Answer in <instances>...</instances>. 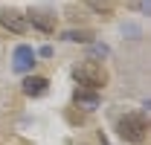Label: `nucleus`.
I'll return each instance as SVG.
<instances>
[{
    "label": "nucleus",
    "mask_w": 151,
    "mask_h": 145,
    "mask_svg": "<svg viewBox=\"0 0 151 145\" xmlns=\"http://www.w3.org/2000/svg\"><path fill=\"white\" fill-rule=\"evenodd\" d=\"M116 134L122 139H128V142H145V136H148V119L142 113H125L116 122Z\"/></svg>",
    "instance_id": "1"
},
{
    "label": "nucleus",
    "mask_w": 151,
    "mask_h": 145,
    "mask_svg": "<svg viewBox=\"0 0 151 145\" xmlns=\"http://www.w3.org/2000/svg\"><path fill=\"white\" fill-rule=\"evenodd\" d=\"M73 78H76V84H81L87 90H102L108 84V70L96 61H84L73 70Z\"/></svg>",
    "instance_id": "2"
},
{
    "label": "nucleus",
    "mask_w": 151,
    "mask_h": 145,
    "mask_svg": "<svg viewBox=\"0 0 151 145\" xmlns=\"http://www.w3.org/2000/svg\"><path fill=\"white\" fill-rule=\"evenodd\" d=\"M0 26L9 29L12 35H23L26 32V15H20L18 9H0Z\"/></svg>",
    "instance_id": "3"
},
{
    "label": "nucleus",
    "mask_w": 151,
    "mask_h": 145,
    "mask_svg": "<svg viewBox=\"0 0 151 145\" xmlns=\"http://www.w3.org/2000/svg\"><path fill=\"white\" fill-rule=\"evenodd\" d=\"M12 61H15V70L18 72H29L35 67V50L26 47V44H20L18 50H15V55H12Z\"/></svg>",
    "instance_id": "4"
},
{
    "label": "nucleus",
    "mask_w": 151,
    "mask_h": 145,
    "mask_svg": "<svg viewBox=\"0 0 151 145\" xmlns=\"http://www.w3.org/2000/svg\"><path fill=\"white\" fill-rule=\"evenodd\" d=\"M26 23H32L41 32H55V15H52V12H44V9L29 12V15H26Z\"/></svg>",
    "instance_id": "5"
},
{
    "label": "nucleus",
    "mask_w": 151,
    "mask_h": 145,
    "mask_svg": "<svg viewBox=\"0 0 151 145\" xmlns=\"http://www.w3.org/2000/svg\"><path fill=\"white\" fill-rule=\"evenodd\" d=\"M47 90H50V81H47L44 75H29V78H23V93H26L29 99H38V96H44Z\"/></svg>",
    "instance_id": "6"
},
{
    "label": "nucleus",
    "mask_w": 151,
    "mask_h": 145,
    "mask_svg": "<svg viewBox=\"0 0 151 145\" xmlns=\"http://www.w3.org/2000/svg\"><path fill=\"white\" fill-rule=\"evenodd\" d=\"M76 105L84 110H96L99 108V96H96V90H87V87H81V90H76Z\"/></svg>",
    "instance_id": "7"
},
{
    "label": "nucleus",
    "mask_w": 151,
    "mask_h": 145,
    "mask_svg": "<svg viewBox=\"0 0 151 145\" xmlns=\"http://www.w3.org/2000/svg\"><path fill=\"white\" fill-rule=\"evenodd\" d=\"M64 41H76V44H90V41H93V32H90V29H70V32H64Z\"/></svg>",
    "instance_id": "8"
},
{
    "label": "nucleus",
    "mask_w": 151,
    "mask_h": 145,
    "mask_svg": "<svg viewBox=\"0 0 151 145\" xmlns=\"http://www.w3.org/2000/svg\"><path fill=\"white\" fill-rule=\"evenodd\" d=\"M87 3H90V6H93L96 12H102V15H105V18H111V12H113V6H111V3H108V0H87Z\"/></svg>",
    "instance_id": "9"
}]
</instances>
